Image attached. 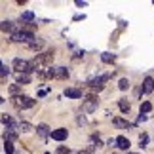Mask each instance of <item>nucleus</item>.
I'll return each instance as SVG.
<instances>
[{
    "instance_id": "obj_1",
    "label": "nucleus",
    "mask_w": 154,
    "mask_h": 154,
    "mask_svg": "<svg viewBox=\"0 0 154 154\" xmlns=\"http://www.w3.org/2000/svg\"><path fill=\"white\" fill-rule=\"evenodd\" d=\"M11 103H14V106H15V109H19V110L32 109V106L36 105V101H34V99H31L29 95H17V97H11Z\"/></svg>"
},
{
    "instance_id": "obj_2",
    "label": "nucleus",
    "mask_w": 154,
    "mask_h": 154,
    "mask_svg": "<svg viewBox=\"0 0 154 154\" xmlns=\"http://www.w3.org/2000/svg\"><path fill=\"white\" fill-rule=\"evenodd\" d=\"M53 63V51H44V53H38L32 61V67H51Z\"/></svg>"
},
{
    "instance_id": "obj_3",
    "label": "nucleus",
    "mask_w": 154,
    "mask_h": 154,
    "mask_svg": "<svg viewBox=\"0 0 154 154\" xmlns=\"http://www.w3.org/2000/svg\"><path fill=\"white\" fill-rule=\"evenodd\" d=\"M14 69L17 70V74H19V72H29V74H31L32 70H34L32 63L25 61V59H19V57H15V59H14Z\"/></svg>"
},
{
    "instance_id": "obj_4",
    "label": "nucleus",
    "mask_w": 154,
    "mask_h": 154,
    "mask_svg": "<svg viewBox=\"0 0 154 154\" xmlns=\"http://www.w3.org/2000/svg\"><path fill=\"white\" fill-rule=\"evenodd\" d=\"M97 106H99V97L97 95H88L86 99H84V105H82V109H84V112H93V110H97Z\"/></svg>"
},
{
    "instance_id": "obj_5",
    "label": "nucleus",
    "mask_w": 154,
    "mask_h": 154,
    "mask_svg": "<svg viewBox=\"0 0 154 154\" xmlns=\"http://www.w3.org/2000/svg\"><path fill=\"white\" fill-rule=\"evenodd\" d=\"M11 38H14L15 42H32L34 34L32 32H27V31H17V32L11 34Z\"/></svg>"
},
{
    "instance_id": "obj_6",
    "label": "nucleus",
    "mask_w": 154,
    "mask_h": 154,
    "mask_svg": "<svg viewBox=\"0 0 154 154\" xmlns=\"http://www.w3.org/2000/svg\"><path fill=\"white\" fill-rule=\"evenodd\" d=\"M50 78H69V70L65 67H57V69H50L48 70Z\"/></svg>"
},
{
    "instance_id": "obj_7",
    "label": "nucleus",
    "mask_w": 154,
    "mask_h": 154,
    "mask_svg": "<svg viewBox=\"0 0 154 154\" xmlns=\"http://www.w3.org/2000/svg\"><path fill=\"white\" fill-rule=\"evenodd\" d=\"M67 129H65V128H59V129H53V131H51V139L53 141H65V139H67Z\"/></svg>"
},
{
    "instance_id": "obj_8",
    "label": "nucleus",
    "mask_w": 154,
    "mask_h": 154,
    "mask_svg": "<svg viewBox=\"0 0 154 154\" xmlns=\"http://www.w3.org/2000/svg\"><path fill=\"white\" fill-rule=\"evenodd\" d=\"M154 90V80L150 78V76H146V78L143 80V84H141V91L143 93H150Z\"/></svg>"
},
{
    "instance_id": "obj_9",
    "label": "nucleus",
    "mask_w": 154,
    "mask_h": 154,
    "mask_svg": "<svg viewBox=\"0 0 154 154\" xmlns=\"http://www.w3.org/2000/svg\"><path fill=\"white\" fill-rule=\"evenodd\" d=\"M129 145H131V143H129L128 137H124V135H118V137H116V146H118L120 150H128Z\"/></svg>"
},
{
    "instance_id": "obj_10",
    "label": "nucleus",
    "mask_w": 154,
    "mask_h": 154,
    "mask_svg": "<svg viewBox=\"0 0 154 154\" xmlns=\"http://www.w3.org/2000/svg\"><path fill=\"white\" fill-rule=\"evenodd\" d=\"M36 133H38V135H40V137H42V139H48L50 135H51L50 128L46 126V124H38V126H36Z\"/></svg>"
},
{
    "instance_id": "obj_11",
    "label": "nucleus",
    "mask_w": 154,
    "mask_h": 154,
    "mask_svg": "<svg viewBox=\"0 0 154 154\" xmlns=\"http://www.w3.org/2000/svg\"><path fill=\"white\" fill-rule=\"evenodd\" d=\"M112 124H114L116 128H122V129H129V128H133L128 120H124V118H118V116H116V118H112Z\"/></svg>"
},
{
    "instance_id": "obj_12",
    "label": "nucleus",
    "mask_w": 154,
    "mask_h": 154,
    "mask_svg": "<svg viewBox=\"0 0 154 154\" xmlns=\"http://www.w3.org/2000/svg\"><path fill=\"white\" fill-rule=\"evenodd\" d=\"M17 139V131H15V128H8L4 131V141H8V143H14V141Z\"/></svg>"
},
{
    "instance_id": "obj_13",
    "label": "nucleus",
    "mask_w": 154,
    "mask_h": 154,
    "mask_svg": "<svg viewBox=\"0 0 154 154\" xmlns=\"http://www.w3.org/2000/svg\"><path fill=\"white\" fill-rule=\"evenodd\" d=\"M65 95L70 97V99H82V91L76 90V88H67V90H65Z\"/></svg>"
},
{
    "instance_id": "obj_14",
    "label": "nucleus",
    "mask_w": 154,
    "mask_h": 154,
    "mask_svg": "<svg viewBox=\"0 0 154 154\" xmlns=\"http://www.w3.org/2000/svg\"><path fill=\"white\" fill-rule=\"evenodd\" d=\"M14 29H15V25L11 21H2V23H0V31H2V32H11V34H14Z\"/></svg>"
},
{
    "instance_id": "obj_15",
    "label": "nucleus",
    "mask_w": 154,
    "mask_h": 154,
    "mask_svg": "<svg viewBox=\"0 0 154 154\" xmlns=\"http://www.w3.org/2000/svg\"><path fill=\"white\" fill-rule=\"evenodd\" d=\"M29 48H31L32 51H40V50L44 48V40H40V38L36 40V38H34L32 42H29Z\"/></svg>"
},
{
    "instance_id": "obj_16",
    "label": "nucleus",
    "mask_w": 154,
    "mask_h": 154,
    "mask_svg": "<svg viewBox=\"0 0 154 154\" xmlns=\"http://www.w3.org/2000/svg\"><path fill=\"white\" fill-rule=\"evenodd\" d=\"M29 82H31V74L29 72H19L17 74V84H29Z\"/></svg>"
},
{
    "instance_id": "obj_17",
    "label": "nucleus",
    "mask_w": 154,
    "mask_h": 154,
    "mask_svg": "<svg viewBox=\"0 0 154 154\" xmlns=\"http://www.w3.org/2000/svg\"><path fill=\"white\" fill-rule=\"evenodd\" d=\"M34 21V14L32 11H23L21 14V23H32Z\"/></svg>"
},
{
    "instance_id": "obj_18",
    "label": "nucleus",
    "mask_w": 154,
    "mask_h": 154,
    "mask_svg": "<svg viewBox=\"0 0 154 154\" xmlns=\"http://www.w3.org/2000/svg\"><path fill=\"white\" fill-rule=\"evenodd\" d=\"M101 61L103 63H114L116 61V55H114V53H101Z\"/></svg>"
},
{
    "instance_id": "obj_19",
    "label": "nucleus",
    "mask_w": 154,
    "mask_h": 154,
    "mask_svg": "<svg viewBox=\"0 0 154 154\" xmlns=\"http://www.w3.org/2000/svg\"><path fill=\"white\" fill-rule=\"evenodd\" d=\"M17 128H19L23 133H31L32 129H34V128H32V126H31V124H29V122H21V124H19V126H17Z\"/></svg>"
},
{
    "instance_id": "obj_20",
    "label": "nucleus",
    "mask_w": 154,
    "mask_h": 154,
    "mask_svg": "<svg viewBox=\"0 0 154 154\" xmlns=\"http://www.w3.org/2000/svg\"><path fill=\"white\" fill-rule=\"evenodd\" d=\"M118 105H120V110L124 112V114H128L129 109H131V105H129V103L126 101V99H120V103H118Z\"/></svg>"
},
{
    "instance_id": "obj_21",
    "label": "nucleus",
    "mask_w": 154,
    "mask_h": 154,
    "mask_svg": "<svg viewBox=\"0 0 154 154\" xmlns=\"http://www.w3.org/2000/svg\"><path fill=\"white\" fill-rule=\"evenodd\" d=\"M10 93H11L14 97H17V95H23V93H21V86H19V84H14V86H10Z\"/></svg>"
},
{
    "instance_id": "obj_22",
    "label": "nucleus",
    "mask_w": 154,
    "mask_h": 154,
    "mask_svg": "<svg viewBox=\"0 0 154 154\" xmlns=\"http://www.w3.org/2000/svg\"><path fill=\"white\" fill-rule=\"evenodd\" d=\"M150 110H152V103L150 101L141 103V114H146V112H150Z\"/></svg>"
},
{
    "instance_id": "obj_23",
    "label": "nucleus",
    "mask_w": 154,
    "mask_h": 154,
    "mask_svg": "<svg viewBox=\"0 0 154 154\" xmlns=\"http://www.w3.org/2000/svg\"><path fill=\"white\" fill-rule=\"evenodd\" d=\"M146 143H149V135H146V133H141L139 135V146L143 149V146H146Z\"/></svg>"
},
{
    "instance_id": "obj_24",
    "label": "nucleus",
    "mask_w": 154,
    "mask_h": 154,
    "mask_svg": "<svg viewBox=\"0 0 154 154\" xmlns=\"http://www.w3.org/2000/svg\"><path fill=\"white\" fill-rule=\"evenodd\" d=\"M0 120H2V124H6V126H10V128H15V124L11 122V118H10L8 114H2V118H0Z\"/></svg>"
},
{
    "instance_id": "obj_25",
    "label": "nucleus",
    "mask_w": 154,
    "mask_h": 154,
    "mask_svg": "<svg viewBox=\"0 0 154 154\" xmlns=\"http://www.w3.org/2000/svg\"><path fill=\"white\" fill-rule=\"evenodd\" d=\"M128 86H129V82H128V78H122L120 82H118V88L124 91V90H128Z\"/></svg>"
},
{
    "instance_id": "obj_26",
    "label": "nucleus",
    "mask_w": 154,
    "mask_h": 154,
    "mask_svg": "<svg viewBox=\"0 0 154 154\" xmlns=\"http://www.w3.org/2000/svg\"><path fill=\"white\" fill-rule=\"evenodd\" d=\"M4 150H6V154H14V145L6 141V143H4Z\"/></svg>"
},
{
    "instance_id": "obj_27",
    "label": "nucleus",
    "mask_w": 154,
    "mask_h": 154,
    "mask_svg": "<svg viewBox=\"0 0 154 154\" xmlns=\"http://www.w3.org/2000/svg\"><path fill=\"white\" fill-rule=\"evenodd\" d=\"M8 74H10V69L2 65V67H0V78H4V76H8Z\"/></svg>"
},
{
    "instance_id": "obj_28",
    "label": "nucleus",
    "mask_w": 154,
    "mask_h": 154,
    "mask_svg": "<svg viewBox=\"0 0 154 154\" xmlns=\"http://www.w3.org/2000/svg\"><path fill=\"white\" fill-rule=\"evenodd\" d=\"M55 154H70V149H67V146H59Z\"/></svg>"
},
{
    "instance_id": "obj_29",
    "label": "nucleus",
    "mask_w": 154,
    "mask_h": 154,
    "mask_svg": "<svg viewBox=\"0 0 154 154\" xmlns=\"http://www.w3.org/2000/svg\"><path fill=\"white\" fill-rule=\"evenodd\" d=\"M88 86H90V88H91L93 91H101L103 88H105V86H95V84H88Z\"/></svg>"
},
{
    "instance_id": "obj_30",
    "label": "nucleus",
    "mask_w": 154,
    "mask_h": 154,
    "mask_svg": "<svg viewBox=\"0 0 154 154\" xmlns=\"http://www.w3.org/2000/svg\"><path fill=\"white\" fill-rule=\"evenodd\" d=\"M78 154H93V146H90V149H86V150H80Z\"/></svg>"
},
{
    "instance_id": "obj_31",
    "label": "nucleus",
    "mask_w": 154,
    "mask_h": 154,
    "mask_svg": "<svg viewBox=\"0 0 154 154\" xmlns=\"http://www.w3.org/2000/svg\"><path fill=\"white\" fill-rule=\"evenodd\" d=\"M0 103H4V97H0Z\"/></svg>"
},
{
    "instance_id": "obj_32",
    "label": "nucleus",
    "mask_w": 154,
    "mask_h": 154,
    "mask_svg": "<svg viewBox=\"0 0 154 154\" xmlns=\"http://www.w3.org/2000/svg\"><path fill=\"white\" fill-rule=\"evenodd\" d=\"M129 154H137V152H129Z\"/></svg>"
},
{
    "instance_id": "obj_33",
    "label": "nucleus",
    "mask_w": 154,
    "mask_h": 154,
    "mask_svg": "<svg viewBox=\"0 0 154 154\" xmlns=\"http://www.w3.org/2000/svg\"><path fill=\"white\" fill-rule=\"evenodd\" d=\"M0 67H2V63H0Z\"/></svg>"
},
{
    "instance_id": "obj_34",
    "label": "nucleus",
    "mask_w": 154,
    "mask_h": 154,
    "mask_svg": "<svg viewBox=\"0 0 154 154\" xmlns=\"http://www.w3.org/2000/svg\"><path fill=\"white\" fill-rule=\"evenodd\" d=\"M46 154H50V152H46Z\"/></svg>"
}]
</instances>
